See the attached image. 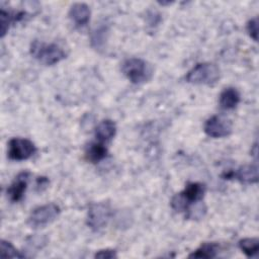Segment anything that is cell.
Listing matches in <instances>:
<instances>
[{
  "mask_svg": "<svg viewBox=\"0 0 259 259\" xmlns=\"http://www.w3.org/2000/svg\"><path fill=\"white\" fill-rule=\"evenodd\" d=\"M30 55L39 63L46 66L58 64L67 57V53L57 44H48L40 40H33L30 44Z\"/></svg>",
  "mask_w": 259,
  "mask_h": 259,
  "instance_id": "obj_2",
  "label": "cell"
},
{
  "mask_svg": "<svg viewBox=\"0 0 259 259\" xmlns=\"http://www.w3.org/2000/svg\"><path fill=\"white\" fill-rule=\"evenodd\" d=\"M113 215L112 208L108 202L91 203L87 212V225L93 231H99L107 226Z\"/></svg>",
  "mask_w": 259,
  "mask_h": 259,
  "instance_id": "obj_5",
  "label": "cell"
},
{
  "mask_svg": "<svg viewBox=\"0 0 259 259\" xmlns=\"http://www.w3.org/2000/svg\"><path fill=\"white\" fill-rule=\"evenodd\" d=\"M247 31L251 38L255 41L258 40V17L251 18L247 23Z\"/></svg>",
  "mask_w": 259,
  "mask_h": 259,
  "instance_id": "obj_20",
  "label": "cell"
},
{
  "mask_svg": "<svg viewBox=\"0 0 259 259\" xmlns=\"http://www.w3.org/2000/svg\"><path fill=\"white\" fill-rule=\"evenodd\" d=\"M240 93L236 88L228 87L225 88L220 94L219 102L222 108L224 109H233L240 102Z\"/></svg>",
  "mask_w": 259,
  "mask_h": 259,
  "instance_id": "obj_14",
  "label": "cell"
},
{
  "mask_svg": "<svg viewBox=\"0 0 259 259\" xmlns=\"http://www.w3.org/2000/svg\"><path fill=\"white\" fill-rule=\"evenodd\" d=\"M107 35V29L104 26H101L99 28H96L95 31H93L91 36V44L96 50H101V48L104 47L106 41Z\"/></svg>",
  "mask_w": 259,
  "mask_h": 259,
  "instance_id": "obj_19",
  "label": "cell"
},
{
  "mask_svg": "<svg viewBox=\"0 0 259 259\" xmlns=\"http://www.w3.org/2000/svg\"><path fill=\"white\" fill-rule=\"evenodd\" d=\"M91 16L90 7L85 3H74L69 10V17L77 27L85 26Z\"/></svg>",
  "mask_w": 259,
  "mask_h": 259,
  "instance_id": "obj_11",
  "label": "cell"
},
{
  "mask_svg": "<svg viewBox=\"0 0 259 259\" xmlns=\"http://www.w3.org/2000/svg\"><path fill=\"white\" fill-rule=\"evenodd\" d=\"M0 257L1 258H23L24 254H21L10 242L1 240L0 242Z\"/></svg>",
  "mask_w": 259,
  "mask_h": 259,
  "instance_id": "obj_18",
  "label": "cell"
},
{
  "mask_svg": "<svg viewBox=\"0 0 259 259\" xmlns=\"http://www.w3.org/2000/svg\"><path fill=\"white\" fill-rule=\"evenodd\" d=\"M29 177L30 173L28 171H23L19 173L12 181V183L8 186L6 193L7 197L11 202H18L23 198L28 185Z\"/></svg>",
  "mask_w": 259,
  "mask_h": 259,
  "instance_id": "obj_10",
  "label": "cell"
},
{
  "mask_svg": "<svg viewBox=\"0 0 259 259\" xmlns=\"http://www.w3.org/2000/svg\"><path fill=\"white\" fill-rule=\"evenodd\" d=\"M116 257H117L116 251L112 250V249L99 250L94 255V258H100V259H112V258H116Z\"/></svg>",
  "mask_w": 259,
  "mask_h": 259,
  "instance_id": "obj_21",
  "label": "cell"
},
{
  "mask_svg": "<svg viewBox=\"0 0 259 259\" xmlns=\"http://www.w3.org/2000/svg\"><path fill=\"white\" fill-rule=\"evenodd\" d=\"M108 151L103 143L100 142H92L85 149V157L86 159L93 163H99L107 157Z\"/></svg>",
  "mask_w": 259,
  "mask_h": 259,
  "instance_id": "obj_13",
  "label": "cell"
},
{
  "mask_svg": "<svg viewBox=\"0 0 259 259\" xmlns=\"http://www.w3.org/2000/svg\"><path fill=\"white\" fill-rule=\"evenodd\" d=\"M49 184V180L46 177H38L37 178V187H47Z\"/></svg>",
  "mask_w": 259,
  "mask_h": 259,
  "instance_id": "obj_22",
  "label": "cell"
},
{
  "mask_svg": "<svg viewBox=\"0 0 259 259\" xmlns=\"http://www.w3.org/2000/svg\"><path fill=\"white\" fill-rule=\"evenodd\" d=\"M225 179H236L245 184L257 183L258 181V167L257 164L243 165L235 171H230L222 175Z\"/></svg>",
  "mask_w": 259,
  "mask_h": 259,
  "instance_id": "obj_9",
  "label": "cell"
},
{
  "mask_svg": "<svg viewBox=\"0 0 259 259\" xmlns=\"http://www.w3.org/2000/svg\"><path fill=\"white\" fill-rule=\"evenodd\" d=\"M116 134V124L111 119L101 120L95 127V137L98 142L106 143L111 141Z\"/></svg>",
  "mask_w": 259,
  "mask_h": 259,
  "instance_id": "obj_12",
  "label": "cell"
},
{
  "mask_svg": "<svg viewBox=\"0 0 259 259\" xmlns=\"http://www.w3.org/2000/svg\"><path fill=\"white\" fill-rule=\"evenodd\" d=\"M25 12H11L7 11L4 8H1L0 11V34L1 37L7 33L10 25L16 21H19L24 18Z\"/></svg>",
  "mask_w": 259,
  "mask_h": 259,
  "instance_id": "obj_15",
  "label": "cell"
},
{
  "mask_svg": "<svg viewBox=\"0 0 259 259\" xmlns=\"http://www.w3.org/2000/svg\"><path fill=\"white\" fill-rule=\"evenodd\" d=\"M239 248L247 257H257L259 251V240L257 238L242 239L239 241Z\"/></svg>",
  "mask_w": 259,
  "mask_h": 259,
  "instance_id": "obj_17",
  "label": "cell"
},
{
  "mask_svg": "<svg viewBox=\"0 0 259 259\" xmlns=\"http://www.w3.org/2000/svg\"><path fill=\"white\" fill-rule=\"evenodd\" d=\"M206 187L200 182H189L186 184L183 191L176 193L171 201V207L175 211H186L192 203L200 202L204 196Z\"/></svg>",
  "mask_w": 259,
  "mask_h": 259,
  "instance_id": "obj_1",
  "label": "cell"
},
{
  "mask_svg": "<svg viewBox=\"0 0 259 259\" xmlns=\"http://www.w3.org/2000/svg\"><path fill=\"white\" fill-rule=\"evenodd\" d=\"M61 212V208L56 203H48L35 207L27 219V224L33 228H44L54 222Z\"/></svg>",
  "mask_w": 259,
  "mask_h": 259,
  "instance_id": "obj_6",
  "label": "cell"
},
{
  "mask_svg": "<svg viewBox=\"0 0 259 259\" xmlns=\"http://www.w3.org/2000/svg\"><path fill=\"white\" fill-rule=\"evenodd\" d=\"M122 74L134 84H142L149 81L153 75V69L141 58H128L121 64Z\"/></svg>",
  "mask_w": 259,
  "mask_h": 259,
  "instance_id": "obj_3",
  "label": "cell"
},
{
  "mask_svg": "<svg viewBox=\"0 0 259 259\" xmlns=\"http://www.w3.org/2000/svg\"><path fill=\"white\" fill-rule=\"evenodd\" d=\"M221 77L220 68L212 63L196 64L185 76L186 82L195 85H213Z\"/></svg>",
  "mask_w": 259,
  "mask_h": 259,
  "instance_id": "obj_4",
  "label": "cell"
},
{
  "mask_svg": "<svg viewBox=\"0 0 259 259\" xmlns=\"http://www.w3.org/2000/svg\"><path fill=\"white\" fill-rule=\"evenodd\" d=\"M219 245L217 243H203L195 251L188 255L189 258H205L210 259L217 257L219 253Z\"/></svg>",
  "mask_w": 259,
  "mask_h": 259,
  "instance_id": "obj_16",
  "label": "cell"
},
{
  "mask_svg": "<svg viewBox=\"0 0 259 259\" xmlns=\"http://www.w3.org/2000/svg\"><path fill=\"white\" fill-rule=\"evenodd\" d=\"M203 130L208 137L219 139L229 137L232 134L233 126L229 118L221 115H213L206 119Z\"/></svg>",
  "mask_w": 259,
  "mask_h": 259,
  "instance_id": "obj_8",
  "label": "cell"
},
{
  "mask_svg": "<svg viewBox=\"0 0 259 259\" xmlns=\"http://www.w3.org/2000/svg\"><path fill=\"white\" fill-rule=\"evenodd\" d=\"M36 147L27 139L13 138L8 142V158L14 161L27 160L34 155Z\"/></svg>",
  "mask_w": 259,
  "mask_h": 259,
  "instance_id": "obj_7",
  "label": "cell"
}]
</instances>
